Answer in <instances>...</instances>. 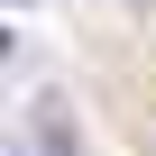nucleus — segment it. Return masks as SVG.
I'll use <instances>...</instances> for the list:
<instances>
[{"instance_id": "obj_2", "label": "nucleus", "mask_w": 156, "mask_h": 156, "mask_svg": "<svg viewBox=\"0 0 156 156\" xmlns=\"http://www.w3.org/2000/svg\"><path fill=\"white\" fill-rule=\"evenodd\" d=\"M9 9H19V0H9Z\"/></svg>"}, {"instance_id": "obj_1", "label": "nucleus", "mask_w": 156, "mask_h": 156, "mask_svg": "<svg viewBox=\"0 0 156 156\" xmlns=\"http://www.w3.org/2000/svg\"><path fill=\"white\" fill-rule=\"evenodd\" d=\"M37 138H46V156H83V147H73V129H64L55 110H37Z\"/></svg>"}]
</instances>
